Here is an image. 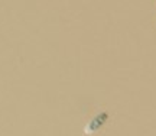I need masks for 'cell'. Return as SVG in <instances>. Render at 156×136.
Instances as JSON below:
<instances>
[{
    "mask_svg": "<svg viewBox=\"0 0 156 136\" xmlns=\"http://www.w3.org/2000/svg\"><path fill=\"white\" fill-rule=\"evenodd\" d=\"M107 119H108V114L106 112H100V113H97L93 117V119H90V122L87 125L84 126V135H94L95 132H98L103 127V126L107 123Z\"/></svg>",
    "mask_w": 156,
    "mask_h": 136,
    "instance_id": "obj_1",
    "label": "cell"
}]
</instances>
